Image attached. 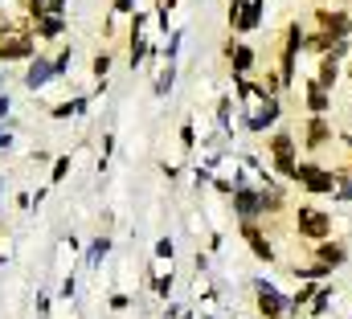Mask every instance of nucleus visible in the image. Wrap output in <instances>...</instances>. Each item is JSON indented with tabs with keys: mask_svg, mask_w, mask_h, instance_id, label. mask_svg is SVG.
<instances>
[{
	"mask_svg": "<svg viewBox=\"0 0 352 319\" xmlns=\"http://www.w3.org/2000/svg\"><path fill=\"white\" fill-rule=\"evenodd\" d=\"M295 230H299V238L307 241H328L332 238V217L324 213V209H316V205H299L295 209Z\"/></svg>",
	"mask_w": 352,
	"mask_h": 319,
	"instance_id": "obj_1",
	"label": "nucleus"
},
{
	"mask_svg": "<svg viewBox=\"0 0 352 319\" xmlns=\"http://www.w3.org/2000/svg\"><path fill=\"white\" fill-rule=\"evenodd\" d=\"M328 303H332V291H328V287H320V291H316V299H311V311H316V316H324V311H328Z\"/></svg>",
	"mask_w": 352,
	"mask_h": 319,
	"instance_id": "obj_17",
	"label": "nucleus"
},
{
	"mask_svg": "<svg viewBox=\"0 0 352 319\" xmlns=\"http://www.w3.org/2000/svg\"><path fill=\"white\" fill-rule=\"evenodd\" d=\"M4 111H8V98H0V115H4Z\"/></svg>",
	"mask_w": 352,
	"mask_h": 319,
	"instance_id": "obj_20",
	"label": "nucleus"
},
{
	"mask_svg": "<svg viewBox=\"0 0 352 319\" xmlns=\"http://www.w3.org/2000/svg\"><path fill=\"white\" fill-rule=\"evenodd\" d=\"M54 70H58V66H50V62H33V66H29V86H41V82H50V74H54Z\"/></svg>",
	"mask_w": 352,
	"mask_h": 319,
	"instance_id": "obj_15",
	"label": "nucleus"
},
{
	"mask_svg": "<svg viewBox=\"0 0 352 319\" xmlns=\"http://www.w3.org/2000/svg\"><path fill=\"white\" fill-rule=\"evenodd\" d=\"M242 234H246V241H250V250H254L258 258H266V262L274 258V245L266 241V234L258 230V226H254V221H242Z\"/></svg>",
	"mask_w": 352,
	"mask_h": 319,
	"instance_id": "obj_8",
	"label": "nucleus"
},
{
	"mask_svg": "<svg viewBox=\"0 0 352 319\" xmlns=\"http://www.w3.org/2000/svg\"><path fill=\"white\" fill-rule=\"evenodd\" d=\"M107 250H111V241H98V245H94V250H90V262H98V258H102V254H107Z\"/></svg>",
	"mask_w": 352,
	"mask_h": 319,
	"instance_id": "obj_18",
	"label": "nucleus"
},
{
	"mask_svg": "<svg viewBox=\"0 0 352 319\" xmlns=\"http://www.w3.org/2000/svg\"><path fill=\"white\" fill-rule=\"evenodd\" d=\"M295 180L307 188V192H336V172H328V168H320V164H311V160H303L299 168H295Z\"/></svg>",
	"mask_w": 352,
	"mask_h": 319,
	"instance_id": "obj_2",
	"label": "nucleus"
},
{
	"mask_svg": "<svg viewBox=\"0 0 352 319\" xmlns=\"http://www.w3.org/2000/svg\"><path fill=\"white\" fill-rule=\"evenodd\" d=\"M316 21H320V33H328L332 41H344L352 33V16L344 8H316Z\"/></svg>",
	"mask_w": 352,
	"mask_h": 319,
	"instance_id": "obj_4",
	"label": "nucleus"
},
{
	"mask_svg": "<svg viewBox=\"0 0 352 319\" xmlns=\"http://www.w3.org/2000/svg\"><path fill=\"white\" fill-rule=\"evenodd\" d=\"M332 107V98H328V90L324 86H316V82H307V111L316 115V119H324V111Z\"/></svg>",
	"mask_w": 352,
	"mask_h": 319,
	"instance_id": "obj_11",
	"label": "nucleus"
},
{
	"mask_svg": "<svg viewBox=\"0 0 352 319\" xmlns=\"http://www.w3.org/2000/svg\"><path fill=\"white\" fill-rule=\"evenodd\" d=\"M258 12H263V0H250V4L242 8V16H238V29H254V25L263 21Z\"/></svg>",
	"mask_w": 352,
	"mask_h": 319,
	"instance_id": "obj_14",
	"label": "nucleus"
},
{
	"mask_svg": "<svg viewBox=\"0 0 352 319\" xmlns=\"http://www.w3.org/2000/svg\"><path fill=\"white\" fill-rule=\"evenodd\" d=\"M316 258H320V266L332 270V266H340V262L349 258V250H344L340 241H320V245H316Z\"/></svg>",
	"mask_w": 352,
	"mask_h": 319,
	"instance_id": "obj_10",
	"label": "nucleus"
},
{
	"mask_svg": "<svg viewBox=\"0 0 352 319\" xmlns=\"http://www.w3.org/2000/svg\"><path fill=\"white\" fill-rule=\"evenodd\" d=\"M336 78H340V66H336V58H332V54H328V58H324V62H320V74H316V86H324V90H332V86H336Z\"/></svg>",
	"mask_w": 352,
	"mask_h": 319,
	"instance_id": "obj_12",
	"label": "nucleus"
},
{
	"mask_svg": "<svg viewBox=\"0 0 352 319\" xmlns=\"http://www.w3.org/2000/svg\"><path fill=\"white\" fill-rule=\"evenodd\" d=\"M33 50H29V41H8V45H0V58H29Z\"/></svg>",
	"mask_w": 352,
	"mask_h": 319,
	"instance_id": "obj_16",
	"label": "nucleus"
},
{
	"mask_svg": "<svg viewBox=\"0 0 352 319\" xmlns=\"http://www.w3.org/2000/svg\"><path fill=\"white\" fill-rule=\"evenodd\" d=\"M278 111H283V107H278V98H263V102L254 107V115H250V127H254V131L270 127V123L278 119Z\"/></svg>",
	"mask_w": 352,
	"mask_h": 319,
	"instance_id": "obj_9",
	"label": "nucleus"
},
{
	"mask_svg": "<svg viewBox=\"0 0 352 319\" xmlns=\"http://www.w3.org/2000/svg\"><path fill=\"white\" fill-rule=\"evenodd\" d=\"M349 78H352V66H349Z\"/></svg>",
	"mask_w": 352,
	"mask_h": 319,
	"instance_id": "obj_21",
	"label": "nucleus"
},
{
	"mask_svg": "<svg viewBox=\"0 0 352 319\" xmlns=\"http://www.w3.org/2000/svg\"><path fill=\"white\" fill-rule=\"evenodd\" d=\"M107 70H111V58H107V54H102V58H98V62H94V74H107Z\"/></svg>",
	"mask_w": 352,
	"mask_h": 319,
	"instance_id": "obj_19",
	"label": "nucleus"
},
{
	"mask_svg": "<svg viewBox=\"0 0 352 319\" xmlns=\"http://www.w3.org/2000/svg\"><path fill=\"white\" fill-rule=\"evenodd\" d=\"M254 291H258V311H263V319H283V311L291 307L270 283H254Z\"/></svg>",
	"mask_w": 352,
	"mask_h": 319,
	"instance_id": "obj_6",
	"label": "nucleus"
},
{
	"mask_svg": "<svg viewBox=\"0 0 352 319\" xmlns=\"http://www.w3.org/2000/svg\"><path fill=\"white\" fill-rule=\"evenodd\" d=\"M234 205H238L242 221H254L258 213H266V197L258 192V188H246V184H238V188H234Z\"/></svg>",
	"mask_w": 352,
	"mask_h": 319,
	"instance_id": "obj_5",
	"label": "nucleus"
},
{
	"mask_svg": "<svg viewBox=\"0 0 352 319\" xmlns=\"http://www.w3.org/2000/svg\"><path fill=\"white\" fill-rule=\"evenodd\" d=\"M270 156H274V168H278V176H287V180H295V135L291 131H278L274 140H270Z\"/></svg>",
	"mask_w": 352,
	"mask_h": 319,
	"instance_id": "obj_3",
	"label": "nucleus"
},
{
	"mask_svg": "<svg viewBox=\"0 0 352 319\" xmlns=\"http://www.w3.org/2000/svg\"><path fill=\"white\" fill-rule=\"evenodd\" d=\"M332 144V123L328 119H307V127H303V148H311V152H320V148H328Z\"/></svg>",
	"mask_w": 352,
	"mask_h": 319,
	"instance_id": "obj_7",
	"label": "nucleus"
},
{
	"mask_svg": "<svg viewBox=\"0 0 352 319\" xmlns=\"http://www.w3.org/2000/svg\"><path fill=\"white\" fill-rule=\"evenodd\" d=\"M226 54H230V62H234V70H238V74H246V70L254 66V50H250V45H230Z\"/></svg>",
	"mask_w": 352,
	"mask_h": 319,
	"instance_id": "obj_13",
	"label": "nucleus"
}]
</instances>
